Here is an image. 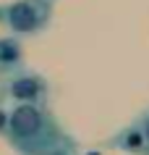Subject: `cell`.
Masks as SVG:
<instances>
[{"mask_svg":"<svg viewBox=\"0 0 149 155\" xmlns=\"http://www.w3.org/2000/svg\"><path fill=\"white\" fill-rule=\"evenodd\" d=\"M66 131L47 105H13L5 118L3 137L16 155H42L55 145Z\"/></svg>","mask_w":149,"mask_h":155,"instance_id":"obj_1","label":"cell"},{"mask_svg":"<svg viewBox=\"0 0 149 155\" xmlns=\"http://www.w3.org/2000/svg\"><path fill=\"white\" fill-rule=\"evenodd\" d=\"M3 21L13 37H37L52 21V0H13L3 8Z\"/></svg>","mask_w":149,"mask_h":155,"instance_id":"obj_2","label":"cell"},{"mask_svg":"<svg viewBox=\"0 0 149 155\" xmlns=\"http://www.w3.org/2000/svg\"><path fill=\"white\" fill-rule=\"evenodd\" d=\"M0 90H3V100H11V103H26V105H47L50 100V84L45 82V76L32 68H18L16 74H11L8 79L0 82Z\"/></svg>","mask_w":149,"mask_h":155,"instance_id":"obj_3","label":"cell"},{"mask_svg":"<svg viewBox=\"0 0 149 155\" xmlns=\"http://www.w3.org/2000/svg\"><path fill=\"white\" fill-rule=\"evenodd\" d=\"M18 68H24V48L21 40L8 34L0 37V82L8 79L11 74H16Z\"/></svg>","mask_w":149,"mask_h":155,"instance_id":"obj_4","label":"cell"},{"mask_svg":"<svg viewBox=\"0 0 149 155\" xmlns=\"http://www.w3.org/2000/svg\"><path fill=\"white\" fill-rule=\"evenodd\" d=\"M107 145H110V147H115V150H120V153L139 155V153H141V131H139V124H136V118H133L128 126L118 129L115 134L110 137Z\"/></svg>","mask_w":149,"mask_h":155,"instance_id":"obj_5","label":"cell"},{"mask_svg":"<svg viewBox=\"0 0 149 155\" xmlns=\"http://www.w3.org/2000/svg\"><path fill=\"white\" fill-rule=\"evenodd\" d=\"M42 155H79V147H76L73 137H68V134H63V137L55 142V145L50 147L47 153H42Z\"/></svg>","mask_w":149,"mask_h":155,"instance_id":"obj_6","label":"cell"},{"mask_svg":"<svg viewBox=\"0 0 149 155\" xmlns=\"http://www.w3.org/2000/svg\"><path fill=\"white\" fill-rule=\"evenodd\" d=\"M136 124H139V131H141V153L139 155H149V108L136 116Z\"/></svg>","mask_w":149,"mask_h":155,"instance_id":"obj_7","label":"cell"},{"mask_svg":"<svg viewBox=\"0 0 149 155\" xmlns=\"http://www.w3.org/2000/svg\"><path fill=\"white\" fill-rule=\"evenodd\" d=\"M5 118H8V110L0 105V134H3V129H5Z\"/></svg>","mask_w":149,"mask_h":155,"instance_id":"obj_8","label":"cell"},{"mask_svg":"<svg viewBox=\"0 0 149 155\" xmlns=\"http://www.w3.org/2000/svg\"><path fill=\"white\" fill-rule=\"evenodd\" d=\"M0 105H3V90H0Z\"/></svg>","mask_w":149,"mask_h":155,"instance_id":"obj_9","label":"cell"},{"mask_svg":"<svg viewBox=\"0 0 149 155\" xmlns=\"http://www.w3.org/2000/svg\"><path fill=\"white\" fill-rule=\"evenodd\" d=\"M0 24H3V8H0Z\"/></svg>","mask_w":149,"mask_h":155,"instance_id":"obj_10","label":"cell"}]
</instances>
